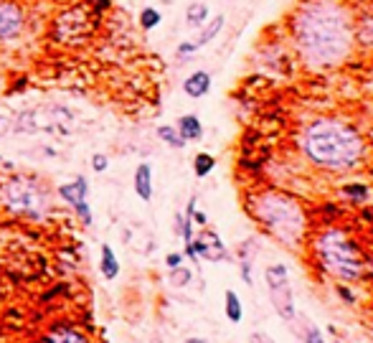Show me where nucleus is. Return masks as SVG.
<instances>
[{"label":"nucleus","instance_id":"29","mask_svg":"<svg viewBox=\"0 0 373 343\" xmlns=\"http://www.w3.org/2000/svg\"><path fill=\"white\" fill-rule=\"evenodd\" d=\"M302 341H305V343H325V341H323V336H320V330L315 328V325H307V333L302 336Z\"/></svg>","mask_w":373,"mask_h":343},{"label":"nucleus","instance_id":"12","mask_svg":"<svg viewBox=\"0 0 373 343\" xmlns=\"http://www.w3.org/2000/svg\"><path fill=\"white\" fill-rule=\"evenodd\" d=\"M39 343H89L87 333L79 328H74V325H67V323H59L53 325V328H48L43 336H41Z\"/></svg>","mask_w":373,"mask_h":343},{"label":"nucleus","instance_id":"2","mask_svg":"<svg viewBox=\"0 0 373 343\" xmlns=\"http://www.w3.org/2000/svg\"><path fill=\"white\" fill-rule=\"evenodd\" d=\"M305 153L323 168L343 171L360 160L363 140L353 127L340 119H318L305 132Z\"/></svg>","mask_w":373,"mask_h":343},{"label":"nucleus","instance_id":"22","mask_svg":"<svg viewBox=\"0 0 373 343\" xmlns=\"http://www.w3.org/2000/svg\"><path fill=\"white\" fill-rule=\"evenodd\" d=\"M241 316H244V308H241V300L239 295L233 290H226V318L231 323H239Z\"/></svg>","mask_w":373,"mask_h":343},{"label":"nucleus","instance_id":"31","mask_svg":"<svg viewBox=\"0 0 373 343\" xmlns=\"http://www.w3.org/2000/svg\"><path fill=\"white\" fill-rule=\"evenodd\" d=\"M165 264L170 267V270H175V267H180V264H183V254H178V252L168 254V257H165Z\"/></svg>","mask_w":373,"mask_h":343},{"label":"nucleus","instance_id":"13","mask_svg":"<svg viewBox=\"0 0 373 343\" xmlns=\"http://www.w3.org/2000/svg\"><path fill=\"white\" fill-rule=\"evenodd\" d=\"M208 89H211V74L203 72V69L194 72L191 77H186V82H183V92H186V97H191V99L206 97Z\"/></svg>","mask_w":373,"mask_h":343},{"label":"nucleus","instance_id":"1","mask_svg":"<svg viewBox=\"0 0 373 343\" xmlns=\"http://www.w3.org/2000/svg\"><path fill=\"white\" fill-rule=\"evenodd\" d=\"M292 39L310 69L338 66L353 51V15L340 0H307L292 15Z\"/></svg>","mask_w":373,"mask_h":343},{"label":"nucleus","instance_id":"9","mask_svg":"<svg viewBox=\"0 0 373 343\" xmlns=\"http://www.w3.org/2000/svg\"><path fill=\"white\" fill-rule=\"evenodd\" d=\"M28 13L18 0H0V46L18 44L26 31Z\"/></svg>","mask_w":373,"mask_h":343},{"label":"nucleus","instance_id":"20","mask_svg":"<svg viewBox=\"0 0 373 343\" xmlns=\"http://www.w3.org/2000/svg\"><path fill=\"white\" fill-rule=\"evenodd\" d=\"M355 28V41L360 44H373V13H363Z\"/></svg>","mask_w":373,"mask_h":343},{"label":"nucleus","instance_id":"3","mask_svg":"<svg viewBox=\"0 0 373 343\" xmlns=\"http://www.w3.org/2000/svg\"><path fill=\"white\" fill-rule=\"evenodd\" d=\"M0 209L23 221H46L53 212L51 191L36 176L11 173L0 179Z\"/></svg>","mask_w":373,"mask_h":343},{"label":"nucleus","instance_id":"11","mask_svg":"<svg viewBox=\"0 0 373 343\" xmlns=\"http://www.w3.org/2000/svg\"><path fill=\"white\" fill-rule=\"evenodd\" d=\"M59 198L64 201L67 206H72V209H76L79 204H84L89 196V181L84 179V176H76L74 181H69V183H61L59 186Z\"/></svg>","mask_w":373,"mask_h":343},{"label":"nucleus","instance_id":"6","mask_svg":"<svg viewBox=\"0 0 373 343\" xmlns=\"http://www.w3.org/2000/svg\"><path fill=\"white\" fill-rule=\"evenodd\" d=\"M13 130L23 135H69L74 130V112L64 105H41L23 110L13 117Z\"/></svg>","mask_w":373,"mask_h":343},{"label":"nucleus","instance_id":"5","mask_svg":"<svg viewBox=\"0 0 373 343\" xmlns=\"http://www.w3.org/2000/svg\"><path fill=\"white\" fill-rule=\"evenodd\" d=\"M315 252L323 267L343 283H353L363 275L360 250L340 229H327L325 234H320L315 242Z\"/></svg>","mask_w":373,"mask_h":343},{"label":"nucleus","instance_id":"18","mask_svg":"<svg viewBox=\"0 0 373 343\" xmlns=\"http://www.w3.org/2000/svg\"><path fill=\"white\" fill-rule=\"evenodd\" d=\"M208 20V6L206 3H191L186 11V26L188 28H201L206 26Z\"/></svg>","mask_w":373,"mask_h":343},{"label":"nucleus","instance_id":"32","mask_svg":"<svg viewBox=\"0 0 373 343\" xmlns=\"http://www.w3.org/2000/svg\"><path fill=\"white\" fill-rule=\"evenodd\" d=\"M191 219H194L196 224H201V226H206V221H208L206 214H203V212H196V209H194V214H191Z\"/></svg>","mask_w":373,"mask_h":343},{"label":"nucleus","instance_id":"24","mask_svg":"<svg viewBox=\"0 0 373 343\" xmlns=\"http://www.w3.org/2000/svg\"><path fill=\"white\" fill-rule=\"evenodd\" d=\"M188 283H191V270L175 267V270L170 272V285H175V287H186Z\"/></svg>","mask_w":373,"mask_h":343},{"label":"nucleus","instance_id":"17","mask_svg":"<svg viewBox=\"0 0 373 343\" xmlns=\"http://www.w3.org/2000/svg\"><path fill=\"white\" fill-rule=\"evenodd\" d=\"M175 127H178L180 138L186 140V143L203 138V125H201V119L196 117V115H183V117L178 119V125H175Z\"/></svg>","mask_w":373,"mask_h":343},{"label":"nucleus","instance_id":"25","mask_svg":"<svg viewBox=\"0 0 373 343\" xmlns=\"http://www.w3.org/2000/svg\"><path fill=\"white\" fill-rule=\"evenodd\" d=\"M13 132V115L6 112V110H0V140L11 135Z\"/></svg>","mask_w":373,"mask_h":343},{"label":"nucleus","instance_id":"14","mask_svg":"<svg viewBox=\"0 0 373 343\" xmlns=\"http://www.w3.org/2000/svg\"><path fill=\"white\" fill-rule=\"evenodd\" d=\"M135 193L142 201L153 198V168H150V163H140L135 168Z\"/></svg>","mask_w":373,"mask_h":343},{"label":"nucleus","instance_id":"7","mask_svg":"<svg viewBox=\"0 0 373 343\" xmlns=\"http://www.w3.org/2000/svg\"><path fill=\"white\" fill-rule=\"evenodd\" d=\"M97 23H100V15H94L89 6H72L53 18L51 39L67 46H79L89 41V36H94Z\"/></svg>","mask_w":373,"mask_h":343},{"label":"nucleus","instance_id":"27","mask_svg":"<svg viewBox=\"0 0 373 343\" xmlns=\"http://www.w3.org/2000/svg\"><path fill=\"white\" fill-rule=\"evenodd\" d=\"M87 6L92 8L94 15H100V18H102V15H104L109 8H112V0H89Z\"/></svg>","mask_w":373,"mask_h":343},{"label":"nucleus","instance_id":"16","mask_svg":"<svg viewBox=\"0 0 373 343\" xmlns=\"http://www.w3.org/2000/svg\"><path fill=\"white\" fill-rule=\"evenodd\" d=\"M100 272L104 280H117V275H120V259H117V254H114V250L109 245H102Z\"/></svg>","mask_w":373,"mask_h":343},{"label":"nucleus","instance_id":"21","mask_svg":"<svg viewBox=\"0 0 373 343\" xmlns=\"http://www.w3.org/2000/svg\"><path fill=\"white\" fill-rule=\"evenodd\" d=\"M213 168H216V158H213L211 153H198L194 158V173L198 179H206Z\"/></svg>","mask_w":373,"mask_h":343},{"label":"nucleus","instance_id":"23","mask_svg":"<svg viewBox=\"0 0 373 343\" xmlns=\"http://www.w3.org/2000/svg\"><path fill=\"white\" fill-rule=\"evenodd\" d=\"M160 20H163V15H160L158 8H142L140 11V28L142 31H153V28L160 26Z\"/></svg>","mask_w":373,"mask_h":343},{"label":"nucleus","instance_id":"26","mask_svg":"<svg viewBox=\"0 0 373 343\" xmlns=\"http://www.w3.org/2000/svg\"><path fill=\"white\" fill-rule=\"evenodd\" d=\"M109 168V158H107L104 153H94L92 155V171L94 173H104Z\"/></svg>","mask_w":373,"mask_h":343},{"label":"nucleus","instance_id":"33","mask_svg":"<svg viewBox=\"0 0 373 343\" xmlns=\"http://www.w3.org/2000/svg\"><path fill=\"white\" fill-rule=\"evenodd\" d=\"M252 343H272V341H269V338H266L264 333H254V336H252Z\"/></svg>","mask_w":373,"mask_h":343},{"label":"nucleus","instance_id":"28","mask_svg":"<svg viewBox=\"0 0 373 343\" xmlns=\"http://www.w3.org/2000/svg\"><path fill=\"white\" fill-rule=\"evenodd\" d=\"M343 193H346V196H351V198H355V201H363V198H366V186H346V188H343Z\"/></svg>","mask_w":373,"mask_h":343},{"label":"nucleus","instance_id":"34","mask_svg":"<svg viewBox=\"0 0 373 343\" xmlns=\"http://www.w3.org/2000/svg\"><path fill=\"white\" fill-rule=\"evenodd\" d=\"M6 89V74H3V66H0V92Z\"/></svg>","mask_w":373,"mask_h":343},{"label":"nucleus","instance_id":"4","mask_svg":"<svg viewBox=\"0 0 373 343\" xmlns=\"http://www.w3.org/2000/svg\"><path fill=\"white\" fill-rule=\"evenodd\" d=\"M254 216L259 219L282 245H300L305 234V214L294 198L285 193H264L254 201Z\"/></svg>","mask_w":373,"mask_h":343},{"label":"nucleus","instance_id":"37","mask_svg":"<svg viewBox=\"0 0 373 343\" xmlns=\"http://www.w3.org/2000/svg\"><path fill=\"white\" fill-rule=\"evenodd\" d=\"M0 163H3V155H0Z\"/></svg>","mask_w":373,"mask_h":343},{"label":"nucleus","instance_id":"15","mask_svg":"<svg viewBox=\"0 0 373 343\" xmlns=\"http://www.w3.org/2000/svg\"><path fill=\"white\" fill-rule=\"evenodd\" d=\"M224 23H226V18H224V15H213V18H208V20H206V26H201V33L196 36L194 41H191L196 51H198V48H203L206 44H211V41L221 33Z\"/></svg>","mask_w":373,"mask_h":343},{"label":"nucleus","instance_id":"19","mask_svg":"<svg viewBox=\"0 0 373 343\" xmlns=\"http://www.w3.org/2000/svg\"><path fill=\"white\" fill-rule=\"evenodd\" d=\"M158 138L163 140L168 148H173V150H183V148H186V140L180 138L178 127H173V125H160L158 127Z\"/></svg>","mask_w":373,"mask_h":343},{"label":"nucleus","instance_id":"35","mask_svg":"<svg viewBox=\"0 0 373 343\" xmlns=\"http://www.w3.org/2000/svg\"><path fill=\"white\" fill-rule=\"evenodd\" d=\"M340 295H343V297H346V300H348V303H351V300H353V295H351V292H348V290H346V287H340Z\"/></svg>","mask_w":373,"mask_h":343},{"label":"nucleus","instance_id":"30","mask_svg":"<svg viewBox=\"0 0 373 343\" xmlns=\"http://www.w3.org/2000/svg\"><path fill=\"white\" fill-rule=\"evenodd\" d=\"M26 86H28V77H20V79H15L13 86H6L3 92H6V94H15V92H20V89H26Z\"/></svg>","mask_w":373,"mask_h":343},{"label":"nucleus","instance_id":"36","mask_svg":"<svg viewBox=\"0 0 373 343\" xmlns=\"http://www.w3.org/2000/svg\"><path fill=\"white\" fill-rule=\"evenodd\" d=\"M186 343H206V341H203V338H188Z\"/></svg>","mask_w":373,"mask_h":343},{"label":"nucleus","instance_id":"8","mask_svg":"<svg viewBox=\"0 0 373 343\" xmlns=\"http://www.w3.org/2000/svg\"><path fill=\"white\" fill-rule=\"evenodd\" d=\"M266 287H269V297L272 305L277 308L285 321H292L294 313V295H292V285H290V272L285 264H269L266 267Z\"/></svg>","mask_w":373,"mask_h":343},{"label":"nucleus","instance_id":"10","mask_svg":"<svg viewBox=\"0 0 373 343\" xmlns=\"http://www.w3.org/2000/svg\"><path fill=\"white\" fill-rule=\"evenodd\" d=\"M191 250V259H208V262H221L226 257V247L219 239L216 231H203L198 239H194L191 245H186V252Z\"/></svg>","mask_w":373,"mask_h":343}]
</instances>
